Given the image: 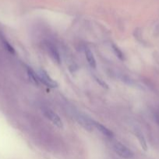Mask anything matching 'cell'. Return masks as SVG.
Returning <instances> with one entry per match:
<instances>
[{
	"label": "cell",
	"instance_id": "6da1fadb",
	"mask_svg": "<svg viewBox=\"0 0 159 159\" xmlns=\"http://www.w3.org/2000/svg\"><path fill=\"white\" fill-rule=\"evenodd\" d=\"M113 150L115 153L121 158L125 159H131L133 156V154L126 145L119 142H116L113 144Z\"/></svg>",
	"mask_w": 159,
	"mask_h": 159
},
{
	"label": "cell",
	"instance_id": "7a4b0ae2",
	"mask_svg": "<svg viewBox=\"0 0 159 159\" xmlns=\"http://www.w3.org/2000/svg\"><path fill=\"white\" fill-rule=\"evenodd\" d=\"M43 113L44 115L46 116L47 119L49 120L55 126H56L59 128H62L63 127V124H62V120L59 117V115L56 113H55L53 110H50L48 108H45L43 110Z\"/></svg>",
	"mask_w": 159,
	"mask_h": 159
},
{
	"label": "cell",
	"instance_id": "3957f363",
	"mask_svg": "<svg viewBox=\"0 0 159 159\" xmlns=\"http://www.w3.org/2000/svg\"><path fill=\"white\" fill-rule=\"evenodd\" d=\"M37 75H38L39 81L41 82L45 85L46 86L50 87V88H55L58 86V83L55 80H53L51 77L49 76V75L47 73L46 71L43 69L39 70L38 73H37Z\"/></svg>",
	"mask_w": 159,
	"mask_h": 159
},
{
	"label": "cell",
	"instance_id": "277c9868",
	"mask_svg": "<svg viewBox=\"0 0 159 159\" xmlns=\"http://www.w3.org/2000/svg\"><path fill=\"white\" fill-rule=\"evenodd\" d=\"M76 119L79 124H80L86 130L88 131H92L93 129L94 128V120H92L90 118L87 117L84 115L82 114H77L76 116Z\"/></svg>",
	"mask_w": 159,
	"mask_h": 159
},
{
	"label": "cell",
	"instance_id": "5b68a950",
	"mask_svg": "<svg viewBox=\"0 0 159 159\" xmlns=\"http://www.w3.org/2000/svg\"><path fill=\"white\" fill-rule=\"evenodd\" d=\"M47 50H48V52L49 54L50 57H51L53 61H54L55 63L60 64L61 63V57L60 54H59V51H58L57 48L51 43H47Z\"/></svg>",
	"mask_w": 159,
	"mask_h": 159
},
{
	"label": "cell",
	"instance_id": "8992f818",
	"mask_svg": "<svg viewBox=\"0 0 159 159\" xmlns=\"http://www.w3.org/2000/svg\"><path fill=\"white\" fill-rule=\"evenodd\" d=\"M94 125L95 128L98 129V130H99V131L101 132V133L104 136L107 137V138H113V136H114L113 132H112V130H109L108 128H107L106 127H104V125H102L101 124L96 122V121H94Z\"/></svg>",
	"mask_w": 159,
	"mask_h": 159
},
{
	"label": "cell",
	"instance_id": "52a82bcc",
	"mask_svg": "<svg viewBox=\"0 0 159 159\" xmlns=\"http://www.w3.org/2000/svg\"><path fill=\"white\" fill-rule=\"evenodd\" d=\"M26 72H27V75H28V78H29L30 81H31L34 85H39V82H40V81H39V78L37 73H36L32 68H29V67H28L27 69H26Z\"/></svg>",
	"mask_w": 159,
	"mask_h": 159
},
{
	"label": "cell",
	"instance_id": "ba28073f",
	"mask_svg": "<svg viewBox=\"0 0 159 159\" xmlns=\"http://www.w3.org/2000/svg\"><path fill=\"white\" fill-rule=\"evenodd\" d=\"M85 55L89 65H90L92 68H96V61H95L94 56L92 51H90V49H88V48H87V49L85 50Z\"/></svg>",
	"mask_w": 159,
	"mask_h": 159
},
{
	"label": "cell",
	"instance_id": "9c48e42d",
	"mask_svg": "<svg viewBox=\"0 0 159 159\" xmlns=\"http://www.w3.org/2000/svg\"><path fill=\"white\" fill-rule=\"evenodd\" d=\"M112 50H113L114 53H115V54L116 55V57H118L119 60H121V61H124L125 60L124 54H123V51H122L121 50H120L119 48H118V47L113 44V45H112Z\"/></svg>",
	"mask_w": 159,
	"mask_h": 159
},
{
	"label": "cell",
	"instance_id": "30bf717a",
	"mask_svg": "<svg viewBox=\"0 0 159 159\" xmlns=\"http://www.w3.org/2000/svg\"><path fill=\"white\" fill-rule=\"evenodd\" d=\"M136 136H137V138H138L139 141H140V145H141V147L143 148V150L146 151L147 148V146L146 141H145V139H144V138H143V134H142L141 133H140V132H137V133H136Z\"/></svg>",
	"mask_w": 159,
	"mask_h": 159
},
{
	"label": "cell",
	"instance_id": "8fae6325",
	"mask_svg": "<svg viewBox=\"0 0 159 159\" xmlns=\"http://www.w3.org/2000/svg\"><path fill=\"white\" fill-rule=\"evenodd\" d=\"M3 43H4L5 48L7 49V51H9V53H11V54H15V53H16L15 50H14V48H12V46L9 43V42H7L6 40H4V41H3Z\"/></svg>",
	"mask_w": 159,
	"mask_h": 159
},
{
	"label": "cell",
	"instance_id": "7c38bea8",
	"mask_svg": "<svg viewBox=\"0 0 159 159\" xmlns=\"http://www.w3.org/2000/svg\"><path fill=\"white\" fill-rule=\"evenodd\" d=\"M95 79H96L97 82H98V83L99 84L101 87H103V88H105V89L108 88V86L107 84H106L104 81L101 80V79H99V78H95Z\"/></svg>",
	"mask_w": 159,
	"mask_h": 159
},
{
	"label": "cell",
	"instance_id": "4fadbf2b",
	"mask_svg": "<svg viewBox=\"0 0 159 159\" xmlns=\"http://www.w3.org/2000/svg\"><path fill=\"white\" fill-rule=\"evenodd\" d=\"M157 122H158V124H159V117L157 118Z\"/></svg>",
	"mask_w": 159,
	"mask_h": 159
}]
</instances>
